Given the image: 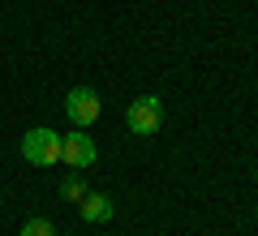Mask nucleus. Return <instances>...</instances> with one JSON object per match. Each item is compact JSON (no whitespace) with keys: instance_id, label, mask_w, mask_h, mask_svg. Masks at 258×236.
I'll use <instances>...</instances> for the list:
<instances>
[{"instance_id":"f03ea898","label":"nucleus","mask_w":258,"mask_h":236,"mask_svg":"<svg viewBox=\"0 0 258 236\" xmlns=\"http://www.w3.org/2000/svg\"><path fill=\"white\" fill-rule=\"evenodd\" d=\"M22 154H26V164H35V168L60 164V133H52V129H30V133L22 137Z\"/></svg>"},{"instance_id":"39448f33","label":"nucleus","mask_w":258,"mask_h":236,"mask_svg":"<svg viewBox=\"0 0 258 236\" xmlns=\"http://www.w3.org/2000/svg\"><path fill=\"white\" fill-rule=\"evenodd\" d=\"M78 215H82L86 223H108L112 219V202L103 198V193H86V198L78 202Z\"/></svg>"},{"instance_id":"20e7f679","label":"nucleus","mask_w":258,"mask_h":236,"mask_svg":"<svg viewBox=\"0 0 258 236\" xmlns=\"http://www.w3.org/2000/svg\"><path fill=\"white\" fill-rule=\"evenodd\" d=\"M95 142L82 133V129H74V133H60V164H69L74 172H82V168L95 164Z\"/></svg>"},{"instance_id":"7ed1b4c3","label":"nucleus","mask_w":258,"mask_h":236,"mask_svg":"<svg viewBox=\"0 0 258 236\" xmlns=\"http://www.w3.org/2000/svg\"><path fill=\"white\" fill-rule=\"evenodd\" d=\"M64 112H69V120H74V129H86L99 120V95L91 91V86H74V91L64 95Z\"/></svg>"},{"instance_id":"423d86ee","label":"nucleus","mask_w":258,"mask_h":236,"mask_svg":"<svg viewBox=\"0 0 258 236\" xmlns=\"http://www.w3.org/2000/svg\"><path fill=\"white\" fill-rule=\"evenodd\" d=\"M60 193H64L69 202H82V198H86L91 189H86V181H82L78 172H69V176H64V185H60Z\"/></svg>"},{"instance_id":"0eeeda50","label":"nucleus","mask_w":258,"mask_h":236,"mask_svg":"<svg viewBox=\"0 0 258 236\" xmlns=\"http://www.w3.org/2000/svg\"><path fill=\"white\" fill-rule=\"evenodd\" d=\"M22 236H56V232H52L47 219H26V223H22Z\"/></svg>"},{"instance_id":"f257e3e1","label":"nucleus","mask_w":258,"mask_h":236,"mask_svg":"<svg viewBox=\"0 0 258 236\" xmlns=\"http://www.w3.org/2000/svg\"><path fill=\"white\" fill-rule=\"evenodd\" d=\"M125 125H129V133L151 137L164 125V103H159V95H138V99L129 103V112H125Z\"/></svg>"}]
</instances>
